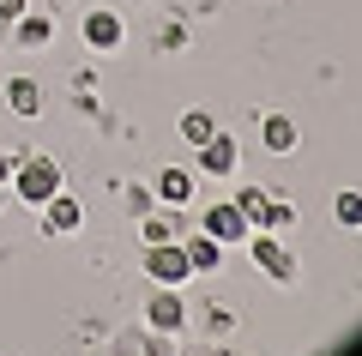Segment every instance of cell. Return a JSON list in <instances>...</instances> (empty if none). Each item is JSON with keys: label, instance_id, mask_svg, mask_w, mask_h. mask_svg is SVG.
<instances>
[{"label": "cell", "instance_id": "cell-1", "mask_svg": "<svg viewBox=\"0 0 362 356\" xmlns=\"http://www.w3.org/2000/svg\"><path fill=\"white\" fill-rule=\"evenodd\" d=\"M6 188H13L18 205H49L54 193L66 188V176H61V163H54L49 151H25L13 163V176H6Z\"/></svg>", "mask_w": 362, "mask_h": 356}, {"label": "cell", "instance_id": "cell-2", "mask_svg": "<svg viewBox=\"0 0 362 356\" xmlns=\"http://www.w3.org/2000/svg\"><path fill=\"white\" fill-rule=\"evenodd\" d=\"M247 254H254V266L266 272L272 284H296V278H302L296 254H290L284 236H272V229H254V236H247Z\"/></svg>", "mask_w": 362, "mask_h": 356}, {"label": "cell", "instance_id": "cell-3", "mask_svg": "<svg viewBox=\"0 0 362 356\" xmlns=\"http://www.w3.org/2000/svg\"><path fill=\"white\" fill-rule=\"evenodd\" d=\"M145 326L151 332H187V296H181V284H157L151 296H145Z\"/></svg>", "mask_w": 362, "mask_h": 356}, {"label": "cell", "instance_id": "cell-4", "mask_svg": "<svg viewBox=\"0 0 362 356\" xmlns=\"http://www.w3.org/2000/svg\"><path fill=\"white\" fill-rule=\"evenodd\" d=\"M145 278L151 284H187L194 278V266H187V248H181V236L175 242H145Z\"/></svg>", "mask_w": 362, "mask_h": 356}, {"label": "cell", "instance_id": "cell-5", "mask_svg": "<svg viewBox=\"0 0 362 356\" xmlns=\"http://www.w3.org/2000/svg\"><path fill=\"white\" fill-rule=\"evenodd\" d=\"M199 229H206V236H218L223 248H235V242H247V236H254V224L242 217V205H235V200H218V205H206Z\"/></svg>", "mask_w": 362, "mask_h": 356}, {"label": "cell", "instance_id": "cell-6", "mask_svg": "<svg viewBox=\"0 0 362 356\" xmlns=\"http://www.w3.org/2000/svg\"><path fill=\"white\" fill-rule=\"evenodd\" d=\"M78 37H85L90 54H115L121 42H127V25H121V13H109V6H97V13H85V25H78Z\"/></svg>", "mask_w": 362, "mask_h": 356}, {"label": "cell", "instance_id": "cell-7", "mask_svg": "<svg viewBox=\"0 0 362 356\" xmlns=\"http://www.w3.org/2000/svg\"><path fill=\"white\" fill-rule=\"evenodd\" d=\"M42 212V236H78V229H85V205H78V193H54L49 205H37Z\"/></svg>", "mask_w": 362, "mask_h": 356}, {"label": "cell", "instance_id": "cell-8", "mask_svg": "<svg viewBox=\"0 0 362 356\" xmlns=\"http://www.w3.org/2000/svg\"><path fill=\"white\" fill-rule=\"evenodd\" d=\"M194 151H199V176H211V181L235 176V163H242V145H235L230 133H211V139L194 145Z\"/></svg>", "mask_w": 362, "mask_h": 356}, {"label": "cell", "instance_id": "cell-9", "mask_svg": "<svg viewBox=\"0 0 362 356\" xmlns=\"http://www.w3.org/2000/svg\"><path fill=\"white\" fill-rule=\"evenodd\" d=\"M6 37H13V49H49V42H54V18H49V13H30V6H25V13L6 25Z\"/></svg>", "mask_w": 362, "mask_h": 356}, {"label": "cell", "instance_id": "cell-10", "mask_svg": "<svg viewBox=\"0 0 362 356\" xmlns=\"http://www.w3.org/2000/svg\"><path fill=\"white\" fill-rule=\"evenodd\" d=\"M151 193H157V200L169 205V212H181V205L194 200V169H175V163H169V169H157Z\"/></svg>", "mask_w": 362, "mask_h": 356}, {"label": "cell", "instance_id": "cell-11", "mask_svg": "<svg viewBox=\"0 0 362 356\" xmlns=\"http://www.w3.org/2000/svg\"><path fill=\"white\" fill-rule=\"evenodd\" d=\"M259 145H266L272 157H290V151L302 145V133H296L290 115H266V121H259Z\"/></svg>", "mask_w": 362, "mask_h": 356}, {"label": "cell", "instance_id": "cell-12", "mask_svg": "<svg viewBox=\"0 0 362 356\" xmlns=\"http://www.w3.org/2000/svg\"><path fill=\"white\" fill-rule=\"evenodd\" d=\"M181 248H187V266H194V272H218L223 266V242H218V236H206V229L181 236Z\"/></svg>", "mask_w": 362, "mask_h": 356}, {"label": "cell", "instance_id": "cell-13", "mask_svg": "<svg viewBox=\"0 0 362 356\" xmlns=\"http://www.w3.org/2000/svg\"><path fill=\"white\" fill-rule=\"evenodd\" d=\"M6 109L25 115V121H37L42 115V85L37 79H6Z\"/></svg>", "mask_w": 362, "mask_h": 356}, {"label": "cell", "instance_id": "cell-14", "mask_svg": "<svg viewBox=\"0 0 362 356\" xmlns=\"http://www.w3.org/2000/svg\"><path fill=\"white\" fill-rule=\"evenodd\" d=\"M211 133H218V121H211L206 109H187V115H181V139H187V145H206Z\"/></svg>", "mask_w": 362, "mask_h": 356}, {"label": "cell", "instance_id": "cell-15", "mask_svg": "<svg viewBox=\"0 0 362 356\" xmlns=\"http://www.w3.org/2000/svg\"><path fill=\"white\" fill-rule=\"evenodd\" d=\"M332 217H338L344 229H362V193H356V188H344V193L332 200Z\"/></svg>", "mask_w": 362, "mask_h": 356}, {"label": "cell", "instance_id": "cell-16", "mask_svg": "<svg viewBox=\"0 0 362 356\" xmlns=\"http://www.w3.org/2000/svg\"><path fill=\"white\" fill-rule=\"evenodd\" d=\"M235 205H242V217H247V224L259 229V217H266V205H272V193H266V188H242V193H235Z\"/></svg>", "mask_w": 362, "mask_h": 356}, {"label": "cell", "instance_id": "cell-17", "mask_svg": "<svg viewBox=\"0 0 362 356\" xmlns=\"http://www.w3.org/2000/svg\"><path fill=\"white\" fill-rule=\"evenodd\" d=\"M259 229H272V236H284V229H296V205L272 200V205H266V217H259Z\"/></svg>", "mask_w": 362, "mask_h": 356}, {"label": "cell", "instance_id": "cell-18", "mask_svg": "<svg viewBox=\"0 0 362 356\" xmlns=\"http://www.w3.org/2000/svg\"><path fill=\"white\" fill-rule=\"evenodd\" d=\"M139 236H145V242H175V236H181V224H175V217H145V229H139Z\"/></svg>", "mask_w": 362, "mask_h": 356}, {"label": "cell", "instance_id": "cell-19", "mask_svg": "<svg viewBox=\"0 0 362 356\" xmlns=\"http://www.w3.org/2000/svg\"><path fill=\"white\" fill-rule=\"evenodd\" d=\"M25 6H30V0H0V25H13V18L25 13Z\"/></svg>", "mask_w": 362, "mask_h": 356}, {"label": "cell", "instance_id": "cell-20", "mask_svg": "<svg viewBox=\"0 0 362 356\" xmlns=\"http://www.w3.org/2000/svg\"><path fill=\"white\" fill-rule=\"evenodd\" d=\"M6 200H13V188H6V181H0V212H6Z\"/></svg>", "mask_w": 362, "mask_h": 356}]
</instances>
